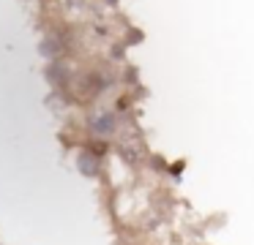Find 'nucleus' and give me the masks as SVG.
Masks as SVG:
<instances>
[{
    "label": "nucleus",
    "instance_id": "nucleus-1",
    "mask_svg": "<svg viewBox=\"0 0 254 245\" xmlns=\"http://www.w3.org/2000/svg\"><path fill=\"white\" fill-rule=\"evenodd\" d=\"M118 152L123 155L126 163L137 166V163L145 161V142L139 139L137 134H126V136H121V142H118Z\"/></svg>",
    "mask_w": 254,
    "mask_h": 245
},
{
    "label": "nucleus",
    "instance_id": "nucleus-2",
    "mask_svg": "<svg viewBox=\"0 0 254 245\" xmlns=\"http://www.w3.org/2000/svg\"><path fill=\"white\" fill-rule=\"evenodd\" d=\"M88 131L93 136H110V134H115L118 131V117H115V112H96V114H90V120H88Z\"/></svg>",
    "mask_w": 254,
    "mask_h": 245
},
{
    "label": "nucleus",
    "instance_id": "nucleus-3",
    "mask_svg": "<svg viewBox=\"0 0 254 245\" xmlns=\"http://www.w3.org/2000/svg\"><path fill=\"white\" fill-rule=\"evenodd\" d=\"M63 52H66V41L61 36H47L39 41V54L44 60H58Z\"/></svg>",
    "mask_w": 254,
    "mask_h": 245
},
{
    "label": "nucleus",
    "instance_id": "nucleus-4",
    "mask_svg": "<svg viewBox=\"0 0 254 245\" xmlns=\"http://www.w3.org/2000/svg\"><path fill=\"white\" fill-rule=\"evenodd\" d=\"M77 169H79V174H85V177H96V174H99V155H93V152H79L77 155Z\"/></svg>",
    "mask_w": 254,
    "mask_h": 245
},
{
    "label": "nucleus",
    "instance_id": "nucleus-5",
    "mask_svg": "<svg viewBox=\"0 0 254 245\" xmlns=\"http://www.w3.org/2000/svg\"><path fill=\"white\" fill-rule=\"evenodd\" d=\"M47 79L52 82V85H66L68 79V71L63 68L58 60H50V65H47Z\"/></svg>",
    "mask_w": 254,
    "mask_h": 245
},
{
    "label": "nucleus",
    "instance_id": "nucleus-6",
    "mask_svg": "<svg viewBox=\"0 0 254 245\" xmlns=\"http://www.w3.org/2000/svg\"><path fill=\"white\" fill-rule=\"evenodd\" d=\"M63 3H66V8H68V11H82L88 0H63Z\"/></svg>",
    "mask_w": 254,
    "mask_h": 245
},
{
    "label": "nucleus",
    "instance_id": "nucleus-7",
    "mask_svg": "<svg viewBox=\"0 0 254 245\" xmlns=\"http://www.w3.org/2000/svg\"><path fill=\"white\" fill-rule=\"evenodd\" d=\"M90 147H93V150H90V152H93V155H104V152H107V145H104V142H93V145H90Z\"/></svg>",
    "mask_w": 254,
    "mask_h": 245
},
{
    "label": "nucleus",
    "instance_id": "nucleus-8",
    "mask_svg": "<svg viewBox=\"0 0 254 245\" xmlns=\"http://www.w3.org/2000/svg\"><path fill=\"white\" fill-rule=\"evenodd\" d=\"M104 3H110V5H115V3H118V0H104Z\"/></svg>",
    "mask_w": 254,
    "mask_h": 245
}]
</instances>
